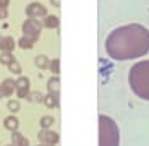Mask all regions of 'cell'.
Returning <instances> with one entry per match:
<instances>
[{
    "instance_id": "obj_15",
    "label": "cell",
    "mask_w": 149,
    "mask_h": 146,
    "mask_svg": "<svg viewBox=\"0 0 149 146\" xmlns=\"http://www.w3.org/2000/svg\"><path fill=\"white\" fill-rule=\"evenodd\" d=\"M13 60H15V57H13V54H11V52H2V54H0V64L10 65Z\"/></svg>"
},
{
    "instance_id": "obj_4",
    "label": "cell",
    "mask_w": 149,
    "mask_h": 146,
    "mask_svg": "<svg viewBox=\"0 0 149 146\" xmlns=\"http://www.w3.org/2000/svg\"><path fill=\"white\" fill-rule=\"evenodd\" d=\"M41 29H42V23L37 18H28L26 21L23 23V33H24V36H28L29 39H33L34 42L39 39Z\"/></svg>"
},
{
    "instance_id": "obj_26",
    "label": "cell",
    "mask_w": 149,
    "mask_h": 146,
    "mask_svg": "<svg viewBox=\"0 0 149 146\" xmlns=\"http://www.w3.org/2000/svg\"><path fill=\"white\" fill-rule=\"evenodd\" d=\"M41 146H50V145H41Z\"/></svg>"
},
{
    "instance_id": "obj_24",
    "label": "cell",
    "mask_w": 149,
    "mask_h": 146,
    "mask_svg": "<svg viewBox=\"0 0 149 146\" xmlns=\"http://www.w3.org/2000/svg\"><path fill=\"white\" fill-rule=\"evenodd\" d=\"M10 5V0H0V8H7Z\"/></svg>"
},
{
    "instance_id": "obj_17",
    "label": "cell",
    "mask_w": 149,
    "mask_h": 146,
    "mask_svg": "<svg viewBox=\"0 0 149 146\" xmlns=\"http://www.w3.org/2000/svg\"><path fill=\"white\" fill-rule=\"evenodd\" d=\"M16 88H19V89H29V80L26 76H19L16 80Z\"/></svg>"
},
{
    "instance_id": "obj_1",
    "label": "cell",
    "mask_w": 149,
    "mask_h": 146,
    "mask_svg": "<svg viewBox=\"0 0 149 146\" xmlns=\"http://www.w3.org/2000/svg\"><path fill=\"white\" fill-rule=\"evenodd\" d=\"M105 50L113 60H134L149 52V31L141 24L113 29L105 39Z\"/></svg>"
},
{
    "instance_id": "obj_22",
    "label": "cell",
    "mask_w": 149,
    "mask_h": 146,
    "mask_svg": "<svg viewBox=\"0 0 149 146\" xmlns=\"http://www.w3.org/2000/svg\"><path fill=\"white\" fill-rule=\"evenodd\" d=\"M8 110H10V112H18L19 110V101H8Z\"/></svg>"
},
{
    "instance_id": "obj_20",
    "label": "cell",
    "mask_w": 149,
    "mask_h": 146,
    "mask_svg": "<svg viewBox=\"0 0 149 146\" xmlns=\"http://www.w3.org/2000/svg\"><path fill=\"white\" fill-rule=\"evenodd\" d=\"M52 124H54V119H52V117H42V119H41V127H42V128L52 127Z\"/></svg>"
},
{
    "instance_id": "obj_27",
    "label": "cell",
    "mask_w": 149,
    "mask_h": 146,
    "mask_svg": "<svg viewBox=\"0 0 149 146\" xmlns=\"http://www.w3.org/2000/svg\"><path fill=\"white\" fill-rule=\"evenodd\" d=\"M0 99H2V94H0Z\"/></svg>"
},
{
    "instance_id": "obj_19",
    "label": "cell",
    "mask_w": 149,
    "mask_h": 146,
    "mask_svg": "<svg viewBox=\"0 0 149 146\" xmlns=\"http://www.w3.org/2000/svg\"><path fill=\"white\" fill-rule=\"evenodd\" d=\"M8 68H10V71L11 73H15V75H19V73H21V65H19L16 60H13V62L8 65Z\"/></svg>"
},
{
    "instance_id": "obj_13",
    "label": "cell",
    "mask_w": 149,
    "mask_h": 146,
    "mask_svg": "<svg viewBox=\"0 0 149 146\" xmlns=\"http://www.w3.org/2000/svg\"><path fill=\"white\" fill-rule=\"evenodd\" d=\"M11 141H13V146H28V141L24 140V136L13 131V135H11Z\"/></svg>"
},
{
    "instance_id": "obj_9",
    "label": "cell",
    "mask_w": 149,
    "mask_h": 146,
    "mask_svg": "<svg viewBox=\"0 0 149 146\" xmlns=\"http://www.w3.org/2000/svg\"><path fill=\"white\" fill-rule=\"evenodd\" d=\"M3 127L7 128V130H10V131H16L18 127H19V122H18L16 117L10 115V117H7V119L3 120Z\"/></svg>"
},
{
    "instance_id": "obj_23",
    "label": "cell",
    "mask_w": 149,
    "mask_h": 146,
    "mask_svg": "<svg viewBox=\"0 0 149 146\" xmlns=\"http://www.w3.org/2000/svg\"><path fill=\"white\" fill-rule=\"evenodd\" d=\"M7 16H8V11H7V8H0V20L7 18Z\"/></svg>"
},
{
    "instance_id": "obj_5",
    "label": "cell",
    "mask_w": 149,
    "mask_h": 146,
    "mask_svg": "<svg viewBox=\"0 0 149 146\" xmlns=\"http://www.w3.org/2000/svg\"><path fill=\"white\" fill-rule=\"evenodd\" d=\"M26 15L28 18H44V16H47V10L42 3L33 2L26 7Z\"/></svg>"
},
{
    "instance_id": "obj_10",
    "label": "cell",
    "mask_w": 149,
    "mask_h": 146,
    "mask_svg": "<svg viewBox=\"0 0 149 146\" xmlns=\"http://www.w3.org/2000/svg\"><path fill=\"white\" fill-rule=\"evenodd\" d=\"M58 23H60L58 16H55V15H47V16H44V21H42V24H44L45 28H50V29H54V28H58Z\"/></svg>"
},
{
    "instance_id": "obj_21",
    "label": "cell",
    "mask_w": 149,
    "mask_h": 146,
    "mask_svg": "<svg viewBox=\"0 0 149 146\" xmlns=\"http://www.w3.org/2000/svg\"><path fill=\"white\" fill-rule=\"evenodd\" d=\"M28 99H29V102H31V101H33V102H41V101H44V97H42L39 93H31V94H28Z\"/></svg>"
},
{
    "instance_id": "obj_29",
    "label": "cell",
    "mask_w": 149,
    "mask_h": 146,
    "mask_svg": "<svg viewBox=\"0 0 149 146\" xmlns=\"http://www.w3.org/2000/svg\"><path fill=\"white\" fill-rule=\"evenodd\" d=\"M11 146H13V145H11Z\"/></svg>"
},
{
    "instance_id": "obj_11",
    "label": "cell",
    "mask_w": 149,
    "mask_h": 146,
    "mask_svg": "<svg viewBox=\"0 0 149 146\" xmlns=\"http://www.w3.org/2000/svg\"><path fill=\"white\" fill-rule=\"evenodd\" d=\"M47 88H49V91H50L52 94H58V89H60V80L57 78V76L50 78V80H49V83H47Z\"/></svg>"
},
{
    "instance_id": "obj_18",
    "label": "cell",
    "mask_w": 149,
    "mask_h": 146,
    "mask_svg": "<svg viewBox=\"0 0 149 146\" xmlns=\"http://www.w3.org/2000/svg\"><path fill=\"white\" fill-rule=\"evenodd\" d=\"M49 68L52 70L54 75H58V71H60V60H58V59L50 60V65H49Z\"/></svg>"
},
{
    "instance_id": "obj_3",
    "label": "cell",
    "mask_w": 149,
    "mask_h": 146,
    "mask_svg": "<svg viewBox=\"0 0 149 146\" xmlns=\"http://www.w3.org/2000/svg\"><path fill=\"white\" fill-rule=\"evenodd\" d=\"M120 131L110 117L99 115V146H118Z\"/></svg>"
},
{
    "instance_id": "obj_12",
    "label": "cell",
    "mask_w": 149,
    "mask_h": 146,
    "mask_svg": "<svg viewBox=\"0 0 149 146\" xmlns=\"http://www.w3.org/2000/svg\"><path fill=\"white\" fill-rule=\"evenodd\" d=\"M44 104L47 105V107H57L58 105V94H47V96L44 97Z\"/></svg>"
},
{
    "instance_id": "obj_16",
    "label": "cell",
    "mask_w": 149,
    "mask_h": 146,
    "mask_svg": "<svg viewBox=\"0 0 149 146\" xmlns=\"http://www.w3.org/2000/svg\"><path fill=\"white\" fill-rule=\"evenodd\" d=\"M18 45L21 49H31L34 45V41H33V39H29L28 36H23V38L18 41Z\"/></svg>"
},
{
    "instance_id": "obj_14",
    "label": "cell",
    "mask_w": 149,
    "mask_h": 146,
    "mask_svg": "<svg viewBox=\"0 0 149 146\" xmlns=\"http://www.w3.org/2000/svg\"><path fill=\"white\" fill-rule=\"evenodd\" d=\"M36 65H37L39 68H49V65H50V60H49L45 55H37V57H36Z\"/></svg>"
},
{
    "instance_id": "obj_28",
    "label": "cell",
    "mask_w": 149,
    "mask_h": 146,
    "mask_svg": "<svg viewBox=\"0 0 149 146\" xmlns=\"http://www.w3.org/2000/svg\"><path fill=\"white\" fill-rule=\"evenodd\" d=\"M0 39H2V36H0Z\"/></svg>"
},
{
    "instance_id": "obj_7",
    "label": "cell",
    "mask_w": 149,
    "mask_h": 146,
    "mask_svg": "<svg viewBox=\"0 0 149 146\" xmlns=\"http://www.w3.org/2000/svg\"><path fill=\"white\" fill-rule=\"evenodd\" d=\"M16 91V81L15 80H5V81H2V85H0V94H2V97H10L11 94Z\"/></svg>"
},
{
    "instance_id": "obj_6",
    "label": "cell",
    "mask_w": 149,
    "mask_h": 146,
    "mask_svg": "<svg viewBox=\"0 0 149 146\" xmlns=\"http://www.w3.org/2000/svg\"><path fill=\"white\" fill-rule=\"evenodd\" d=\"M39 140L44 145L54 146L55 143H58V135H57L55 131H50L49 128H42V131H39Z\"/></svg>"
},
{
    "instance_id": "obj_2",
    "label": "cell",
    "mask_w": 149,
    "mask_h": 146,
    "mask_svg": "<svg viewBox=\"0 0 149 146\" xmlns=\"http://www.w3.org/2000/svg\"><path fill=\"white\" fill-rule=\"evenodd\" d=\"M128 83L136 96L144 101H149V60L136 62L130 68Z\"/></svg>"
},
{
    "instance_id": "obj_25",
    "label": "cell",
    "mask_w": 149,
    "mask_h": 146,
    "mask_svg": "<svg viewBox=\"0 0 149 146\" xmlns=\"http://www.w3.org/2000/svg\"><path fill=\"white\" fill-rule=\"evenodd\" d=\"M50 2H52V3L55 5V7H58V5H60V0H50Z\"/></svg>"
},
{
    "instance_id": "obj_8",
    "label": "cell",
    "mask_w": 149,
    "mask_h": 146,
    "mask_svg": "<svg viewBox=\"0 0 149 146\" xmlns=\"http://www.w3.org/2000/svg\"><path fill=\"white\" fill-rule=\"evenodd\" d=\"M15 45H16V42L11 36H5V38L0 39V50L2 52H11L15 49Z\"/></svg>"
}]
</instances>
